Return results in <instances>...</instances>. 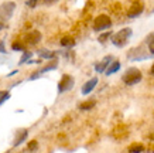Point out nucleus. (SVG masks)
<instances>
[{"instance_id": "nucleus-4", "label": "nucleus", "mask_w": 154, "mask_h": 153, "mask_svg": "<svg viewBox=\"0 0 154 153\" xmlns=\"http://www.w3.org/2000/svg\"><path fill=\"white\" fill-rule=\"evenodd\" d=\"M112 27V20L109 16L106 14H99L98 17L94 20V24H92V28L94 31L96 33H102V31H106L109 28Z\"/></svg>"}, {"instance_id": "nucleus-15", "label": "nucleus", "mask_w": 154, "mask_h": 153, "mask_svg": "<svg viewBox=\"0 0 154 153\" xmlns=\"http://www.w3.org/2000/svg\"><path fill=\"white\" fill-rule=\"evenodd\" d=\"M60 44H61V47H64V48H72V47L75 46V40L72 37H62L61 38V41H60Z\"/></svg>"}, {"instance_id": "nucleus-21", "label": "nucleus", "mask_w": 154, "mask_h": 153, "mask_svg": "<svg viewBox=\"0 0 154 153\" xmlns=\"http://www.w3.org/2000/svg\"><path fill=\"white\" fill-rule=\"evenodd\" d=\"M9 98H10L9 91H0V107H2L6 101H9Z\"/></svg>"}, {"instance_id": "nucleus-6", "label": "nucleus", "mask_w": 154, "mask_h": 153, "mask_svg": "<svg viewBox=\"0 0 154 153\" xmlns=\"http://www.w3.org/2000/svg\"><path fill=\"white\" fill-rule=\"evenodd\" d=\"M16 10V3L14 2H5L0 6V20H10Z\"/></svg>"}, {"instance_id": "nucleus-11", "label": "nucleus", "mask_w": 154, "mask_h": 153, "mask_svg": "<svg viewBox=\"0 0 154 153\" xmlns=\"http://www.w3.org/2000/svg\"><path fill=\"white\" fill-rule=\"evenodd\" d=\"M27 135H28V130H27V129H20V130H17L13 146H19V145L23 143L24 140L27 139Z\"/></svg>"}, {"instance_id": "nucleus-13", "label": "nucleus", "mask_w": 154, "mask_h": 153, "mask_svg": "<svg viewBox=\"0 0 154 153\" xmlns=\"http://www.w3.org/2000/svg\"><path fill=\"white\" fill-rule=\"evenodd\" d=\"M120 67H122L120 61H119V60H113L112 64L109 65V67H107V70L105 71V75H106V77H109V75L115 74V72H117V71L120 70Z\"/></svg>"}, {"instance_id": "nucleus-16", "label": "nucleus", "mask_w": 154, "mask_h": 153, "mask_svg": "<svg viewBox=\"0 0 154 153\" xmlns=\"http://www.w3.org/2000/svg\"><path fill=\"white\" fill-rule=\"evenodd\" d=\"M57 67H58V62H57V60H52L50 64H47L45 67H42L41 70H38V72H40V74H44V72H48V71L55 70Z\"/></svg>"}, {"instance_id": "nucleus-24", "label": "nucleus", "mask_w": 154, "mask_h": 153, "mask_svg": "<svg viewBox=\"0 0 154 153\" xmlns=\"http://www.w3.org/2000/svg\"><path fill=\"white\" fill-rule=\"evenodd\" d=\"M38 3V0H27V2H26V5L28 6V7H31V9H33V7H35V5H37Z\"/></svg>"}, {"instance_id": "nucleus-10", "label": "nucleus", "mask_w": 154, "mask_h": 153, "mask_svg": "<svg viewBox=\"0 0 154 153\" xmlns=\"http://www.w3.org/2000/svg\"><path fill=\"white\" fill-rule=\"evenodd\" d=\"M26 41L28 43V44H31V46H35V44H38V43L41 41V33L40 31H31L30 34H27L26 36Z\"/></svg>"}, {"instance_id": "nucleus-7", "label": "nucleus", "mask_w": 154, "mask_h": 153, "mask_svg": "<svg viewBox=\"0 0 154 153\" xmlns=\"http://www.w3.org/2000/svg\"><path fill=\"white\" fill-rule=\"evenodd\" d=\"M143 11H144V5H143L141 2H134V3L129 7V10H127V17H129V19H136V17H139Z\"/></svg>"}, {"instance_id": "nucleus-29", "label": "nucleus", "mask_w": 154, "mask_h": 153, "mask_svg": "<svg viewBox=\"0 0 154 153\" xmlns=\"http://www.w3.org/2000/svg\"><path fill=\"white\" fill-rule=\"evenodd\" d=\"M14 74H17V70H14V71H11V72H10L9 75H7V77H13Z\"/></svg>"}, {"instance_id": "nucleus-28", "label": "nucleus", "mask_w": 154, "mask_h": 153, "mask_svg": "<svg viewBox=\"0 0 154 153\" xmlns=\"http://www.w3.org/2000/svg\"><path fill=\"white\" fill-rule=\"evenodd\" d=\"M150 74H151V75L154 77V64L151 65V68H150Z\"/></svg>"}, {"instance_id": "nucleus-19", "label": "nucleus", "mask_w": 154, "mask_h": 153, "mask_svg": "<svg viewBox=\"0 0 154 153\" xmlns=\"http://www.w3.org/2000/svg\"><path fill=\"white\" fill-rule=\"evenodd\" d=\"M143 150H144V146L141 143H133L130 148H129V152L130 153H141Z\"/></svg>"}, {"instance_id": "nucleus-8", "label": "nucleus", "mask_w": 154, "mask_h": 153, "mask_svg": "<svg viewBox=\"0 0 154 153\" xmlns=\"http://www.w3.org/2000/svg\"><path fill=\"white\" fill-rule=\"evenodd\" d=\"M113 60H115V58H113L112 56H106L102 61H99V62H96V64H95V71H96L98 74H102V72H105V71L107 70V67L112 64Z\"/></svg>"}, {"instance_id": "nucleus-31", "label": "nucleus", "mask_w": 154, "mask_h": 153, "mask_svg": "<svg viewBox=\"0 0 154 153\" xmlns=\"http://www.w3.org/2000/svg\"><path fill=\"white\" fill-rule=\"evenodd\" d=\"M6 153H9V152H6Z\"/></svg>"}, {"instance_id": "nucleus-5", "label": "nucleus", "mask_w": 154, "mask_h": 153, "mask_svg": "<svg viewBox=\"0 0 154 153\" xmlns=\"http://www.w3.org/2000/svg\"><path fill=\"white\" fill-rule=\"evenodd\" d=\"M74 85H75L74 77H71L68 74H64L62 78L60 79V82H58V94H64L66 91H71V89L74 88Z\"/></svg>"}, {"instance_id": "nucleus-20", "label": "nucleus", "mask_w": 154, "mask_h": 153, "mask_svg": "<svg viewBox=\"0 0 154 153\" xmlns=\"http://www.w3.org/2000/svg\"><path fill=\"white\" fill-rule=\"evenodd\" d=\"M95 107V101H88V102H82L79 104V109L81 111H89V109H92Z\"/></svg>"}, {"instance_id": "nucleus-22", "label": "nucleus", "mask_w": 154, "mask_h": 153, "mask_svg": "<svg viewBox=\"0 0 154 153\" xmlns=\"http://www.w3.org/2000/svg\"><path fill=\"white\" fill-rule=\"evenodd\" d=\"M11 50L13 51H24V46L19 41H14L13 44H11Z\"/></svg>"}, {"instance_id": "nucleus-12", "label": "nucleus", "mask_w": 154, "mask_h": 153, "mask_svg": "<svg viewBox=\"0 0 154 153\" xmlns=\"http://www.w3.org/2000/svg\"><path fill=\"white\" fill-rule=\"evenodd\" d=\"M37 54L41 60H55L58 53L57 51H50V50H38Z\"/></svg>"}, {"instance_id": "nucleus-3", "label": "nucleus", "mask_w": 154, "mask_h": 153, "mask_svg": "<svg viewBox=\"0 0 154 153\" xmlns=\"http://www.w3.org/2000/svg\"><path fill=\"white\" fill-rule=\"evenodd\" d=\"M151 54H150L149 50H146L144 46H137L133 47L131 50H129L127 53V58L130 61H144L147 58H150Z\"/></svg>"}, {"instance_id": "nucleus-17", "label": "nucleus", "mask_w": 154, "mask_h": 153, "mask_svg": "<svg viewBox=\"0 0 154 153\" xmlns=\"http://www.w3.org/2000/svg\"><path fill=\"white\" fill-rule=\"evenodd\" d=\"M31 57H33V53H31V51H24L23 56H21V58H20V61H19V65L27 64L28 61L31 60Z\"/></svg>"}, {"instance_id": "nucleus-25", "label": "nucleus", "mask_w": 154, "mask_h": 153, "mask_svg": "<svg viewBox=\"0 0 154 153\" xmlns=\"http://www.w3.org/2000/svg\"><path fill=\"white\" fill-rule=\"evenodd\" d=\"M0 53L6 54V47H5V41H0Z\"/></svg>"}, {"instance_id": "nucleus-30", "label": "nucleus", "mask_w": 154, "mask_h": 153, "mask_svg": "<svg viewBox=\"0 0 154 153\" xmlns=\"http://www.w3.org/2000/svg\"><path fill=\"white\" fill-rule=\"evenodd\" d=\"M2 28H5V24H3V21H0V30Z\"/></svg>"}, {"instance_id": "nucleus-1", "label": "nucleus", "mask_w": 154, "mask_h": 153, "mask_svg": "<svg viewBox=\"0 0 154 153\" xmlns=\"http://www.w3.org/2000/svg\"><path fill=\"white\" fill-rule=\"evenodd\" d=\"M131 36H133V30L130 27H125L122 30H119L117 33H115L112 36V38H110V41L117 48H123V47H126V44L129 43Z\"/></svg>"}, {"instance_id": "nucleus-26", "label": "nucleus", "mask_w": 154, "mask_h": 153, "mask_svg": "<svg viewBox=\"0 0 154 153\" xmlns=\"http://www.w3.org/2000/svg\"><path fill=\"white\" fill-rule=\"evenodd\" d=\"M40 75H41V74H40L38 71H37V72H33V74H31V77H30V79H31V81H33V79H37V78H40Z\"/></svg>"}, {"instance_id": "nucleus-9", "label": "nucleus", "mask_w": 154, "mask_h": 153, "mask_svg": "<svg viewBox=\"0 0 154 153\" xmlns=\"http://www.w3.org/2000/svg\"><path fill=\"white\" fill-rule=\"evenodd\" d=\"M98 77H94V78H91L89 81H86V82L84 84V87H82V89H81V92H82V95H89V94L92 92L95 89V87L98 85Z\"/></svg>"}, {"instance_id": "nucleus-27", "label": "nucleus", "mask_w": 154, "mask_h": 153, "mask_svg": "<svg viewBox=\"0 0 154 153\" xmlns=\"http://www.w3.org/2000/svg\"><path fill=\"white\" fill-rule=\"evenodd\" d=\"M58 0H44V5H54Z\"/></svg>"}, {"instance_id": "nucleus-18", "label": "nucleus", "mask_w": 154, "mask_h": 153, "mask_svg": "<svg viewBox=\"0 0 154 153\" xmlns=\"http://www.w3.org/2000/svg\"><path fill=\"white\" fill-rule=\"evenodd\" d=\"M112 36H113V33L107 30V31L102 33V34L99 36V37H98V41L100 43V44H105V43H106L107 40H109V38H112Z\"/></svg>"}, {"instance_id": "nucleus-23", "label": "nucleus", "mask_w": 154, "mask_h": 153, "mask_svg": "<svg viewBox=\"0 0 154 153\" xmlns=\"http://www.w3.org/2000/svg\"><path fill=\"white\" fill-rule=\"evenodd\" d=\"M38 143L35 142V140H31L30 143H28V150H34V149H37Z\"/></svg>"}, {"instance_id": "nucleus-2", "label": "nucleus", "mask_w": 154, "mask_h": 153, "mask_svg": "<svg viewBox=\"0 0 154 153\" xmlns=\"http://www.w3.org/2000/svg\"><path fill=\"white\" fill-rule=\"evenodd\" d=\"M143 79V74H141V71L139 68H136V67H130V68H127L123 75H122V81L126 84L127 87H131V85H136V84H139Z\"/></svg>"}, {"instance_id": "nucleus-32", "label": "nucleus", "mask_w": 154, "mask_h": 153, "mask_svg": "<svg viewBox=\"0 0 154 153\" xmlns=\"http://www.w3.org/2000/svg\"><path fill=\"white\" fill-rule=\"evenodd\" d=\"M0 41H2V40H0Z\"/></svg>"}, {"instance_id": "nucleus-14", "label": "nucleus", "mask_w": 154, "mask_h": 153, "mask_svg": "<svg viewBox=\"0 0 154 153\" xmlns=\"http://www.w3.org/2000/svg\"><path fill=\"white\" fill-rule=\"evenodd\" d=\"M144 44L147 46V48H149L150 54H151V56H154V33H150L149 36L146 37Z\"/></svg>"}]
</instances>
